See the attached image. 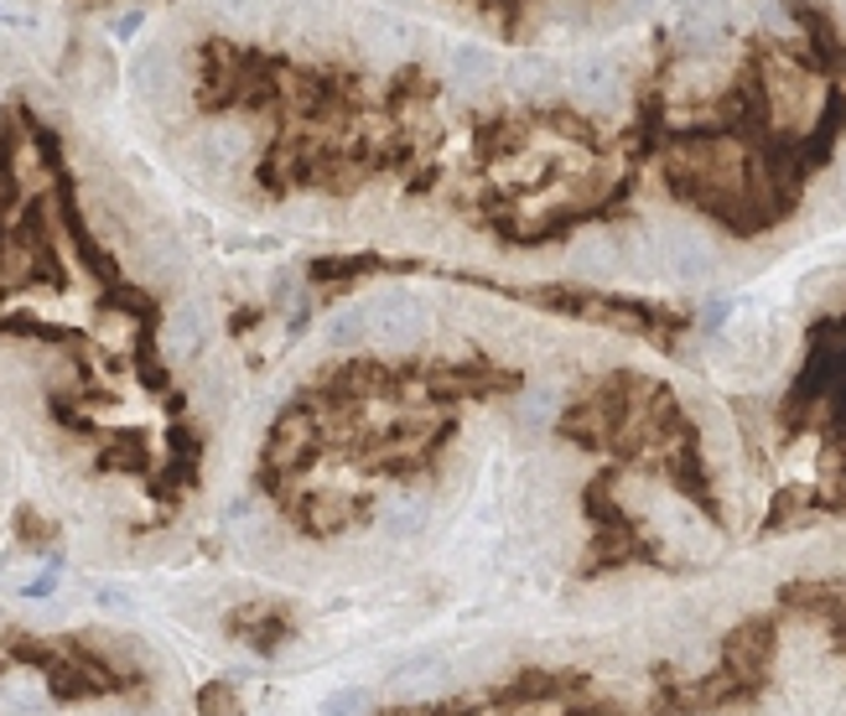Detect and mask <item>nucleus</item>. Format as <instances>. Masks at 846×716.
<instances>
[{"label": "nucleus", "instance_id": "11", "mask_svg": "<svg viewBox=\"0 0 846 716\" xmlns=\"http://www.w3.org/2000/svg\"><path fill=\"white\" fill-rule=\"evenodd\" d=\"M229 628H235L250 649H260V655H276L281 638H291V613H286L281 602H250L244 613L229 617Z\"/></svg>", "mask_w": 846, "mask_h": 716}, {"label": "nucleus", "instance_id": "20", "mask_svg": "<svg viewBox=\"0 0 846 716\" xmlns=\"http://www.w3.org/2000/svg\"><path fill=\"white\" fill-rule=\"evenodd\" d=\"M136 32H140V11H125V16L110 21V37H115V42H130Z\"/></svg>", "mask_w": 846, "mask_h": 716}, {"label": "nucleus", "instance_id": "7", "mask_svg": "<svg viewBox=\"0 0 846 716\" xmlns=\"http://www.w3.org/2000/svg\"><path fill=\"white\" fill-rule=\"evenodd\" d=\"M447 685H453V659L442 655V649H421V655L400 659L390 670V696L395 701L411 696L415 706H421V701H432L436 691H447Z\"/></svg>", "mask_w": 846, "mask_h": 716}, {"label": "nucleus", "instance_id": "1", "mask_svg": "<svg viewBox=\"0 0 846 716\" xmlns=\"http://www.w3.org/2000/svg\"><path fill=\"white\" fill-rule=\"evenodd\" d=\"M613 151L624 286L717 297L846 229V0H675Z\"/></svg>", "mask_w": 846, "mask_h": 716}, {"label": "nucleus", "instance_id": "6", "mask_svg": "<svg viewBox=\"0 0 846 716\" xmlns=\"http://www.w3.org/2000/svg\"><path fill=\"white\" fill-rule=\"evenodd\" d=\"M244 157H250V125L244 119H208L187 146V161L203 177H229Z\"/></svg>", "mask_w": 846, "mask_h": 716}, {"label": "nucleus", "instance_id": "10", "mask_svg": "<svg viewBox=\"0 0 846 716\" xmlns=\"http://www.w3.org/2000/svg\"><path fill=\"white\" fill-rule=\"evenodd\" d=\"M426 524H432V498L421 494V488H400V494H390L385 504H379L375 515V530L390 545H411V540L426 535Z\"/></svg>", "mask_w": 846, "mask_h": 716}, {"label": "nucleus", "instance_id": "16", "mask_svg": "<svg viewBox=\"0 0 846 716\" xmlns=\"http://www.w3.org/2000/svg\"><path fill=\"white\" fill-rule=\"evenodd\" d=\"M214 16H224L229 26H260L271 16V0H208Z\"/></svg>", "mask_w": 846, "mask_h": 716}, {"label": "nucleus", "instance_id": "2", "mask_svg": "<svg viewBox=\"0 0 846 716\" xmlns=\"http://www.w3.org/2000/svg\"><path fill=\"white\" fill-rule=\"evenodd\" d=\"M717 384L748 447L764 524L779 509L846 515V250L794 280Z\"/></svg>", "mask_w": 846, "mask_h": 716}, {"label": "nucleus", "instance_id": "5", "mask_svg": "<svg viewBox=\"0 0 846 716\" xmlns=\"http://www.w3.org/2000/svg\"><path fill=\"white\" fill-rule=\"evenodd\" d=\"M354 47L375 62V68H400V62L415 58L421 32H415V21L395 16V11H358L354 16Z\"/></svg>", "mask_w": 846, "mask_h": 716}, {"label": "nucleus", "instance_id": "15", "mask_svg": "<svg viewBox=\"0 0 846 716\" xmlns=\"http://www.w3.org/2000/svg\"><path fill=\"white\" fill-rule=\"evenodd\" d=\"M193 405H197V411H203L208 420H224V411H229V369H224V363H208V369L197 374Z\"/></svg>", "mask_w": 846, "mask_h": 716}, {"label": "nucleus", "instance_id": "17", "mask_svg": "<svg viewBox=\"0 0 846 716\" xmlns=\"http://www.w3.org/2000/svg\"><path fill=\"white\" fill-rule=\"evenodd\" d=\"M197 712H203V716H239L235 680H214V685H203V696H197Z\"/></svg>", "mask_w": 846, "mask_h": 716}, {"label": "nucleus", "instance_id": "19", "mask_svg": "<svg viewBox=\"0 0 846 716\" xmlns=\"http://www.w3.org/2000/svg\"><path fill=\"white\" fill-rule=\"evenodd\" d=\"M53 587H58V561H53V566H47V571H42L37 581H26V587H21V597L42 602V597H53Z\"/></svg>", "mask_w": 846, "mask_h": 716}, {"label": "nucleus", "instance_id": "21", "mask_svg": "<svg viewBox=\"0 0 846 716\" xmlns=\"http://www.w3.org/2000/svg\"><path fill=\"white\" fill-rule=\"evenodd\" d=\"M99 602H104V608H119V613H130V597L115 592V587H99Z\"/></svg>", "mask_w": 846, "mask_h": 716}, {"label": "nucleus", "instance_id": "18", "mask_svg": "<svg viewBox=\"0 0 846 716\" xmlns=\"http://www.w3.org/2000/svg\"><path fill=\"white\" fill-rule=\"evenodd\" d=\"M322 716H375V701L369 691H358V685H343L333 696L322 701Z\"/></svg>", "mask_w": 846, "mask_h": 716}, {"label": "nucleus", "instance_id": "13", "mask_svg": "<svg viewBox=\"0 0 846 716\" xmlns=\"http://www.w3.org/2000/svg\"><path fill=\"white\" fill-rule=\"evenodd\" d=\"M447 73H453V89H462V94H483V89H493L499 83V58H493V47H483V42H457L453 53H447Z\"/></svg>", "mask_w": 846, "mask_h": 716}, {"label": "nucleus", "instance_id": "14", "mask_svg": "<svg viewBox=\"0 0 846 716\" xmlns=\"http://www.w3.org/2000/svg\"><path fill=\"white\" fill-rule=\"evenodd\" d=\"M322 343L333 348V354H354L369 343V327H364V307H338L333 317L322 322Z\"/></svg>", "mask_w": 846, "mask_h": 716}, {"label": "nucleus", "instance_id": "4", "mask_svg": "<svg viewBox=\"0 0 846 716\" xmlns=\"http://www.w3.org/2000/svg\"><path fill=\"white\" fill-rule=\"evenodd\" d=\"M322 420H317L312 400H296L286 405V416L271 426V437H265V473H301L307 462L317 458V447H322Z\"/></svg>", "mask_w": 846, "mask_h": 716}, {"label": "nucleus", "instance_id": "3", "mask_svg": "<svg viewBox=\"0 0 846 716\" xmlns=\"http://www.w3.org/2000/svg\"><path fill=\"white\" fill-rule=\"evenodd\" d=\"M364 327H369V343L385 354H415L432 338V307L411 286H385L364 301Z\"/></svg>", "mask_w": 846, "mask_h": 716}, {"label": "nucleus", "instance_id": "8", "mask_svg": "<svg viewBox=\"0 0 846 716\" xmlns=\"http://www.w3.org/2000/svg\"><path fill=\"white\" fill-rule=\"evenodd\" d=\"M136 265L151 291H172L187 276V250H182V239L172 229H146L136 244Z\"/></svg>", "mask_w": 846, "mask_h": 716}, {"label": "nucleus", "instance_id": "9", "mask_svg": "<svg viewBox=\"0 0 846 716\" xmlns=\"http://www.w3.org/2000/svg\"><path fill=\"white\" fill-rule=\"evenodd\" d=\"M130 89H136L146 104H172L182 94V58L172 47H146L136 62H130Z\"/></svg>", "mask_w": 846, "mask_h": 716}, {"label": "nucleus", "instance_id": "12", "mask_svg": "<svg viewBox=\"0 0 846 716\" xmlns=\"http://www.w3.org/2000/svg\"><path fill=\"white\" fill-rule=\"evenodd\" d=\"M203 338H208V312L197 301H178L167 322H161V348H167V363H187V358L203 354Z\"/></svg>", "mask_w": 846, "mask_h": 716}]
</instances>
